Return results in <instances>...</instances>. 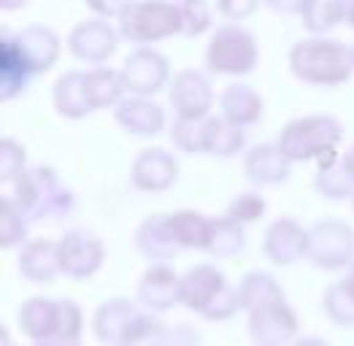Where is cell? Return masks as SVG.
I'll return each instance as SVG.
<instances>
[{"label":"cell","instance_id":"cell-29","mask_svg":"<svg viewBox=\"0 0 354 346\" xmlns=\"http://www.w3.org/2000/svg\"><path fill=\"white\" fill-rule=\"evenodd\" d=\"M241 249H243V225L233 222L230 217L211 219L203 252L214 255V257H233Z\"/></svg>","mask_w":354,"mask_h":346},{"label":"cell","instance_id":"cell-39","mask_svg":"<svg viewBox=\"0 0 354 346\" xmlns=\"http://www.w3.org/2000/svg\"><path fill=\"white\" fill-rule=\"evenodd\" d=\"M263 214H266V201L260 192L252 190V192H241L236 201L230 203L225 217H230L238 225H246V222H257Z\"/></svg>","mask_w":354,"mask_h":346},{"label":"cell","instance_id":"cell-41","mask_svg":"<svg viewBox=\"0 0 354 346\" xmlns=\"http://www.w3.org/2000/svg\"><path fill=\"white\" fill-rule=\"evenodd\" d=\"M238 309H241L238 289H233L230 284H225V289H222V292H219V295H216V298L208 303L206 309H203V317L219 322V319H230Z\"/></svg>","mask_w":354,"mask_h":346},{"label":"cell","instance_id":"cell-10","mask_svg":"<svg viewBox=\"0 0 354 346\" xmlns=\"http://www.w3.org/2000/svg\"><path fill=\"white\" fill-rule=\"evenodd\" d=\"M68 46L76 60L92 62L95 68H100L117 49V30L106 19H84L71 30Z\"/></svg>","mask_w":354,"mask_h":346},{"label":"cell","instance_id":"cell-40","mask_svg":"<svg viewBox=\"0 0 354 346\" xmlns=\"http://www.w3.org/2000/svg\"><path fill=\"white\" fill-rule=\"evenodd\" d=\"M178 11H181V33L184 35H201L206 28H211V8L203 0L178 3Z\"/></svg>","mask_w":354,"mask_h":346},{"label":"cell","instance_id":"cell-33","mask_svg":"<svg viewBox=\"0 0 354 346\" xmlns=\"http://www.w3.org/2000/svg\"><path fill=\"white\" fill-rule=\"evenodd\" d=\"M314 187H317V192L322 198H327V201H344V198L354 195V181L349 179V173L344 171L341 163L330 165L325 171H317Z\"/></svg>","mask_w":354,"mask_h":346},{"label":"cell","instance_id":"cell-27","mask_svg":"<svg viewBox=\"0 0 354 346\" xmlns=\"http://www.w3.org/2000/svg\"><path fill=\"white\" fill-rule=\"evenodd\" d=\"M243 127L233 125L225 116H208L203 130V152L214 157H233L243 149Z\"/></svg>","mask_w":354,"mask_h":346},{"label":"cell","instance_id":"cell-11","mask_svg":"<svg viewBox=\"0 0 354 346\" xmlns=\"http://www.w3.org/2000/svg\"><path fill=\"white\" fill-rule=\"evenodd\" d=\"M295 333L297 317L287 306V300L270 303L249 314V336L260 346H287Z\"/></svg>","mask_w":354,"mask_h":346},{"label":"cell","instance_id":"cell-47","mask_svg":"<svg viewBox=\"0 0 354 346\" xmlns=\"http://www.w3.org/2000/svg\"><path fill=\"white\" fill-rule=\"evenodd\" d=\"M341 284H344V289L349 292V298L354 300V262H352V268H349V273L341 279Z\"/></svg>","mask_w":354,"mask_h":346},{"label":"cell","instance_id":"cell-1","mask_svg":"<svg viewBox=\"0 0 354 346\" xmlns=\"http://www.w3.org/2000/svg\"><path fill=\"white\" fill-rule=\"evenodd\" d=\"M14 206L28 219H65L76 198L68 190V184L49 165H32L14 181Z\"/></svg>","mask_w":354,"mask_h":346},{"label":"cell","instance_id":"cell-37","mask_svg":"<svg viewBox=\"0 0 354 346\" xmlns=\"http://www.w3.org/2000/svg\"><path fill=\"white\" fill-rule=\"evenodd\" d=\"M203 130H206V119H178L171 127V138L174 144L187 152V154H201L203 152Z\"/></svg>","mask_w":354,"mask_h":346},{"label":"cell","instance_id":"cell-9","mask_svg":"<svg viewBox=\"0 0 354 346\" xmlns=\"http://www.w3.org/2000/svg\"><path fill=\"white\" fill-rule=\"evenodd\" d=\"M168 100L176 109L178 119H208L214 89L201 71L189 68V71H181L174 76L171 89H168Z\"/></svg>","mask_w":354,"mask_h":346},{"label":"cell","instance_id":"cell-35","mask_svg":"<svg viewBox=\"0 0 354 346\" xmlns=\"http://www.w3.org/2000/svg\"><path fill=\"white\" fill-rule=\"evenodd\" d=\"M168 327H162V322L151 314H138V319L133 322V327L127 330L124 336V344L122 346H162Z\"/></svg>","mask_w":354,"mask_h":346},{"label":"cell","instance_id":"cell-26","mask_svg":"<svg viewBox=\"0 0 354 346\" xmlns=\"http://www.w3.org/2000/svg\"><path fill=\"white\" fill-rule=\"evenodd\" d=\"M124 76L122 71H111V68H89L87 71V82H84V92H87V103L89 109H109V106H117L124 98Z\"/></svg>","mask_w":354,"mask_h":346},{"label":"cell","instance_id":"cell-22","mask_svg":"<svg viewBox=\"0 0 354 346\" xmlns=\"http://www.w3.org/2000/svg\"><path fill=\"white\" fill-rule=\"evenodd\" d=\"M30 68L19 46L17 38L3 33V44H0V100H11L17 95H22V89L30 82Z\"/></svg>","mask_w":354,"mask_h":346},{"label":"cell","instance_id":"cell-8","mask_svg":"<svg viewBox=\"0 0 354 346\" xmlns=\"http://www.w3.org/2000/svg\"><path fill=\"white\" fill-rule=\"evenodd\" d=\"M122 76H124L127 89L136 98H149L165 86L168 76H171V62L151 46H138L124 57Z\"/></svg>","mask_w":354,"mask_h":346},{"label":"cell","instance_id":"cell-32","mask_svg":"<svg viewBox=\"0 0 354 346\" xmlns=\"http://www.w3.org/2000/svg\"><path fill=\"white\" fill-rule=\"evenodd\" d=\"M35 346H82V309L62 298L59 300V322L55 333Z\"/></svg>","mask_w":354,"mask_h":346},{"label":"cell","instance_id":"cell-23","mask_svg":"<svg viewBox=\"0 0 354 346\" xmlns=\"http://www.w3.org/2000/svg\"><path fill=\"white\" fill-rule=\"evenodd\" d=\"M59 322V300L49 298H28L19 309V327L22 333L32 338V344L46 341Z\"/></svg>","mask_w":354,"mask_h":346},{"label":"cell","instance_id":"cell-36","mask_svg":"<svg viewBox=\"0 0 354 346\" xmlns=\"http://www.w3.org/2000/svg\"><path fill=\"white\" fill-rule=\"evenodd\" d=\"M322 303H325L327 317L333 319L335 325H341V327H352L354 325V300L349 298V292L344 289L341 282H335V284H330L325 289Z\"/></svg>","mask_w":354,"mask_h":346},{"label":"cell","instance_id":"cell-42","mask_svg":"<svg viewBox=\"0 0 354 346\" xmlns=\"http://www.w3.org/2000/svg\"><path fill=\"white\" fill-rule=\"evenodd\" d=\"M162 346H203V341H201L195 327L176 325V327H168V333L162 338Z\"/></svg>","mask_w":354,"mask_h":346},{"label":"cell","instance_id":"cell-21","mask_svg":"<svg viewBox=\"0 0 354 346\" xmlns=\"http://www.w3.org/2000/svg\"><path fill=\"white\" fill-rule=\"evenodd\" d=\"M243 171L254 184H281L290 176V160L279 144H257L243 157Z\"/></svg>","mask_w":354,"mask_h":346},{"label":"cell","instance_id":"cell-15","mask_svg":"<svg viewBox=\"0 0 354 346\" xmlns=\"http://www.w3.org/2000/svg\"><path fill=\"white\" fill-rule=\"evenodd\" d=\"M306 238L308 235L300 228V222L290 219V217H281L266 230L263 252L276 265H290L306 255Z\"/></svg>","mask_w":354,"mask_h":346},{"label":"cell","instance_id":"cell-43","mask_svg":"<svg viewBox=\"0 0 354 346\" xmlns=\"http://www.w3.org/2000/svg\"><path fill=\"white\" fill-rule=\"evenodd\" d=\"M216 8L236 25V22H241L243 17H249L252 11H257V3H254V0H222Z\"/></svg>","mask_w":354,"mask_h":346},{"label":"cell","instance_id":"cell-30","mask_svg":"<svg viewBox=\"0 0 354 346\" xmlns=\"http://www.w3.org/2000/svg\"><path fill=\"white\" fill-rule=\"evenodd\" d=\"M346 11H349V3L344 0H306L300 17L308 33H327L346 19Z\"/></svg>","mask_w":354,"mask_h":346},{"label":"cell","instance_id":"cell-6","mask_svg":"<svg viewBox=\"0 0 354 346\" xmlns=\"http://www.w3.org/2000/svg\"><path fill=\"white\" fill-rule=\"evenodd\" d=\"M306 257L314 265L335 271L354 262V230L341 219H322L306 230Z\"/></svg>","mask_w":354,"mask_h":346},{"label":"cell","instance_id":"cell-16","mask_svg":"<svg viewBox=\"0 0 354 346\" xmlns=\"http://www.w3.org/2000/svg\"><path fill=\"white\" fill-rule=\"evenodd\" d=\"M178 279L176 271L171 265H151L149 271L141 273L136 284V298L141 306L151 311H165L174 303H178Z\"/></svg>","mask_w":354,"mask_h":346},{"label":"cell","instance_id":"cell-45","mask_svg":"<svg viewBox=\"0 0 354 346\" xmlns=\"http://www.w3.org/2000/svg\"><path fill=\"white\" fill-rule=\"evenodd\" d=\"M303 6H306V0H297V3H290V0H270V8H273V11H284V14H303Z\"/></svg>","mask_w":354,"mask_h":346},{"label":"cell","instance_id":"cell-51","mask_svg":"<svg viewBox=\"0 0 354 346\" xmlns=\"http://www.w3.org/2000/svg\"><path fill=\"white\" fill-rule=\"evenodd\" d=\"M257 346H260V344H257Z\"/></svg>","mask_w":354,"mask_h":346},{"label":"cell","instance_id":"cell-46","mask_svg":"<svg viewBox=\"0 0 354 346\" xmlns=\"http://www.w3.org/2000/svg\"><path fill=\"white\" fill-rule=\"evenodd\" d=\"M341 165H344V171L349 173V179L354 181V146L344 154V157H341Z\"/></svg>","mask_w":354,"mask_h":346},{"label":"cell","instance_id":"cell-4","mask_svg":"<svg viewBox=\"0 0 354 346\" xmlns=\"http://www.w3.org/2000/svg\"><path fill=\"white\" fill-rule=\"evenodd\" d=\"M206 65L214 73L225 76H243L252 73L257 65V41L254 35L241 25H222L211 35L206 52Z\"/></svg>","mask_w":354,"mask_h":346},{"label":"cell","instance_id":"cell-49","mask_svg":"<svg viewBox=\"0 0 354 346\" xmlns=\"http://www.w3.org/2000/svg\"><path fill=\"white\" fill-rule=\"evenodd\" d=\"M346 22L354 28V3H349V11H346Z\"/></svg>","mask_w":354,"mask_h":346},{"label":"cell","instance_id":"cell-28","mask_svg":"<svg viewBox=\"0 0 354 346\" xmlns=\"http://www.w3.org/2000/svg\"><path fill=\"white\" fill-rule=\"evenodd\" d=\"M238 298H241V309H246L249 314L270 306V303H279L284 300V289L279 287V282L266 273V271H252L241 279V287H238Z\"/></svg>","mask_w":354,"mask_h":346},{"label":"cell","instance_id":"cell-38","mask_svg":"<svg viewBox=\"0 0 354 346\" xmlns=\"http://www.w3.org/2000/svg\"><path fill=\"white\" fill-rule=\"evenodd\" d=\"M25 171V146L14 138H0V179L17 181Z\"/></svg>","mask_w":354,"mask_h":346},{"label":"cell","instance_id":"cell-2","mask_svg":"<svg viewBox=\"0 0 354 346\" xmlns=\"http://www.w3.org/2000/svg\"><path fill=\"white\" fill-rule=\"evenodd\" d=\"M290 68L308 84H341L352 76V46L333 38H303L290 52Z\"/></svg>","mask_w":354,"mask_h":346},{"label":"cell","instance_id":"cell-12","mask_svg":"<svg viewBox=\"0 0 354 346\" xmlns=\"http://www.w3.org/2000/svg\"><path fill=\"white\" fill-rule=\"evenodd\" d=\"M130 176L141 192H162L176 184L178 163L171 152H165L160 146H149L136 157Z\"/></svg>","mask_w":354,"mask_h":346},{"label":"cell","instance_id":"cell-44","mask_svg":"<svg viewBox=\"0 0 354 346\" xmlns=\"http://www.w3.org/2000/svg\"><path fill=\"white\" fill-rule=\"evenodd\" d=\"M124 6L127 3H89V8L97 14V19H106L109 22V17H122V11H124Z\"/></svg>","mask_w":354,"mask_h":346},{"label":"cell","instance_id":"cell-25","mask_svg":"<svg viewBox=\"0 0 354 346\" xmlns=\"http://www.w3.org/2000/svg\"><path fill=\"white\" fill-rule=\"evenodd\" d=\"M219 103H222V116L230 119L238 127L254 125L263 116V98H260V92L252 89L249 84H241V82L227 86L222 92Z\"/></svg>","mask_w":354,"mask_h":346},{"label":"cell","instance_id":"cell-19","mask_svg":"<svg viewBox=\"0 0 354 346\" xmlns=\"http://www.w3.org/2000/svg\"><path fill=\"white\" fill-rule=\"evenodd\" d=\"M136 246L149 260H157L160 265H162V260L176 257L181 246L171 228V214H151L149 219H144L136 230Z\"/></svg>","mask_w":354,"mask_h":346},{"label":"cell","instance_id":"cell-48","mask_svg":"<svg viewBox=\"0 0 354 346\" xmlns=\"http://www.w3.org/2000/svg\"><path fill=\"white\" fill-rule=\"evenodd\" d=\"M292 346H327V341H322V338H314V336H308V338H297Z\"/></svg>","mask_w":354,"mask_h":346},{"label":"cell","instance_id":"cell-50","mask_svg":"<svg viewBox=\"0 0 354 346\" xmlns=\"http://www.w3.org/2000/svg\"><path fill=\"white\" fill-rule=\"evenodd\" d=\"M352 62H354V46H352Z\"/></svg>","mask_w":354,"mask_h":346},{"label":"cell","instance_id":"cell-14","mask_svg":"<svg viewBox=\"0 0 354 346\" xmlns=\"http://www.w3.org/2000/svg\"><path fill=\"white\" fill-rule=\"evenodd\" d=\"M141 309L127 300V298H111L106 300L97 311H95V319H92V330L95 336L109 346H122L124 344V336L127 330L133 327V322L138 319Z\"/></svg>","mask_w":354,"mask_h":346},{"label":"cell","instance_id":"cell-18","mask_svg":"<svg viewBox=\"0 0 354 346\" xmlns=\"http://www.w3.org/2000/svg\"><path fill=\"white\" fill-rule=\"evenodd\" d=\"M114 119L130 133V136H157L165 127V111L162 106L151 103L149 98H124L114 106Z\"/></svg>","mask_w":354,"mask_h":346},{"label":"cell","instance_id":"cell-13","mask_svg":"<svg viewBox=\"0 0 354 346\" xmlns=\"http://www.w3.org/2000/svg\"><path fill=\"white\" fill-rule=\"evenodd\" d=\"M225 284L227 282L216 265H195L178 279V303L203 314V309L225 289Z\"/></svg>","mask_w":354,"mask_h":346},{"label":"cell","instance_id":"cell-3","mask_svg":"<svg viewBox=\"0 0 354 346\" xmlns=\"http://www.w3.org/2000/svg\"><path fill=\"white\" fill-rule=\"evenodd\" d=\"M344 130L335 116L311 114L287 122L279 136V146L290 163H306V160H317V154L325 152L327 146H338Z\"/></svg>","mask_w":354,"mask_h":346},{"label":"cell","instance_id":"cell-7","mask_svg":"<svg viewBox=\"0 0 354 346\" xmlns=\"http://www.w3.org/2000/svg\"><path fill=\"white\" fill-rule=\"evenodd\" d=\"M59 252V271L71 279H89L106 257L103 241L92 230L73 228L57 241Z\"/></svg>","mask_w":354,"mask_h":346},{"label":"cell","instance_id":"cell-24","mask_svg":"<svg viewBox=\"0 0 354 346\" xmlns=\"http://www.w3.org/2000/svg\"><path fill=\"white\" fill-rule=\"evenodd\" d=\"M84 82H87V71H65L55 82L52 100H55L57 114L68 116V119H82L92 111L87 103Z\"/></svg>","mask_w":354,"mask_h":346},{"label":"cell","instance_id":"cell-17","mask_svg":"<svg viewBox=\"0 0 354 346\" xmlns=\"http://www.w3.org/2000/svg\"><path fill=\"white\" fill-rule=\"evenodd\" d=\"M17 46L22 52V57L28 62L30 73H44L55 65V60L59 55V38L44 25H28L19 33H14Z\"/></svg>","mask_w":354,"mask_h":346},{"label":"cell","instance_id":"cell-20","mask_svg":"<svg viewBox=\"0 0 354 346\" xmlns=\"http://www.w3.org/2000/svg\"><path fill=\"white\" fill-rule=\"evenodd\" d=\"M19 273L32 282V284H46L52 282L59 271V252H57V244L49 241V238H32L22 246L19 252Z\"/></svg>","mask_w":354,"mask_h":346},{"label":"cell","instance_id":"cell-5","mask_svg":"<svg viewBox=\"0 0 354 346\" xmlns=\"http://www.w3.org/2000/svg\"><path fill=\"white\" fill-rule=\"evenodd\" d=\"M119 30L136 44H151L181 33L178 3H127L119 17Z\"/></svg>","mask_w":354,"mask_h":346},{"label":"cell","instance_id":"cell-34","mask_svg":"<svg viewBox=\"0 0 354 346\" xmlns=\"http://www.w3.org/2000/svg\"><path fill=\"white\" fill-rule=\"evenodd\" d=\"M28 217L14 206L11 198H0V246L11 249L28 235Z\"/></svg>","mask_w":354,"mask_h":346},{"label":"cell","instance_id":"cell-31","mask_svg":"<svg viewBox=\"0 0 354 346\" xmlns=\"http://www.w3.org/2000/svg\"><path fill=\"white\" fill-rule=\"evenodd\" d=\"M171 228H174V235H176L181 249H206L211 219H206L203 214L189 211V208L176 211V214H171Z\"/></svg>","mask_w":354,"mask_h":346}]
</instances>
